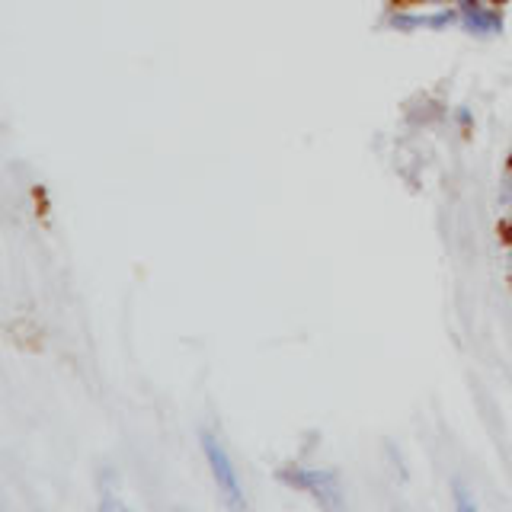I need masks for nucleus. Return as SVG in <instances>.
Listing matches in <instances>:
<instances>
[{
    "instance_id": "obj_1",
    "label": "nucleus",
    "mask_w": 512,
    "mask_h": 512,
    "mask_svg": "<svg viewBox=\"0 0 512 512\" xmlns=\"http://www.w3.org/2000/svg\"><path fill=\"white\" fill-rule=\"evenodd\" d=\"M199 445H202V455L208 471H212V480L221 493L224 506L231 509H247V496H244V484H240V474H237V464L231 458L228 448L221 445V439L215 436L212 429H202L199 432Z\"/></svg>"
},
{
    "instance_id": "obj_6",
    "label": "nucleus",
    "mask_w": 512,
    "mask_h": 512,
    "mask_svg": "<svg viewBox=\"0 0 512 512\" xmlns=\"http://www.w3.org/2000/svg\"><path fill=\"white\" fill-rule=\"evenodd\" d=\"M452 500H455V509H458V512H474V509H477L471 490L464 487V484H458V480L452 484Z\"/></svg>"
},
{
    "instance_id": "obj_3",
    "label": "nucleus",
    "mask_w": 512,
    "mask_h": 512,
    "mask_svg": "<svg viewBox=\"0 0 512 512\" xmlns=\"http://www.w3.org/2000/svg\"><path fill=\"white\" fill-rule=\"evenodd\" d=\"M458 26L471 39H496L503 32V10L496 0H458Z\"/></svg>"
},
{
    "instance_id": "obj_10",
    "label": "nucleus",
    "mask_w": 512,
    "mask_h": 512,
    "mask_svg": "<svg viewBox=\"0 0 512 512\" xmlns=\"http://www.w3.org/2000/svg\"><path fill=\"white\" fill-rule=\"evenodd\" d=\"M496 4H503V0H496Z\"/></svg>"
},
{
    "instance_id": "obj_2",
    "label": "nucleus",
    "mask_w": 512,
    "mask_h": 512,
    "mask_svg": "<svg viewBox=\"0 0 512 512\" xmlns=\"http://www.w3.org/2000/svg\"><path fill=\"white\" fill-rule=\"evenodd\" d=\"M276 477L285 480L288 487L314 496V500L324 509H343V487H340V477H336L333 471L301 468V464H292V468H282Z\"/></svg>"
},
{
    "instance_id": "obj_9",
    "label": "nucleus",
    "mask_w": 512,
    "mask_h": 512,
    "mask_svg": "<svg viewBox=\"0 0 512 512\" xmlns=\"http://www.w3.org/2000/svg\"><path fill=\"white\" fill-rule=\"evenodd\" d=\"M458 122H464V125H471L474 119H471V109L464 106V109H458Z\"/></svg>"
},
{
    "instance_id": "obj_4",
    "label": "nucleus",
    "mask_w": 512,
    "mask_h": 512,
    "mask_svg": "<svg viewBox=\"0 0 512 512\" xmlns=\"http://www.w3.org/2000/svg\"><path fill=\"white\" fill-rule=\"evenodd\" d=\"M458 23V10L455 4H448V7H394L388 13V26L394 32H420V29H448V26H455Z\"/></svg>"
},
{
    "instance_id": "obj_5",
    "label": "nucleus",
    "mask_w": 512,
    "mask_h": 512,
    "mask_svg": "<svg viewBox=\"0 0 512 512\" xmlns=\"http://www.w3.org/2000/svg\"><path fill=\"white\" fill-rule=\"evenodd\" d=\"M496 215H500L503 228L512 231V160L500 176V189H496Z\"/></svg>"
},
{
    "instance_id": "obj_8",
    "label": "nucleus",
    "mask_w": 512,
    "mask_h": 512,
    "mask_svg": "<svg viewBox=\"0 0 512 512\" xmlns=\"http://www.w3.org/2000/svg\"><path fill=\"white\" fill-rule=\"evenodd\" d=\"M503 269H506V279L512 282V231H506V250H503Z\"/></svg>"
},
{
    "instance_id": "obj_7",
    "label": "nucleus",
    "mask_w": 512,
    "mask_h": 512,
    "mask_svg": "<svg viewBox=\"0 0 512 512\" xmlns=\"http://www.w3.org/2000/svg\"><path fill=\"white\" fill-rule=\"evenodd\" d=\"M458 0H394V7H448Z\"/></svg>"
}]
</instances>
